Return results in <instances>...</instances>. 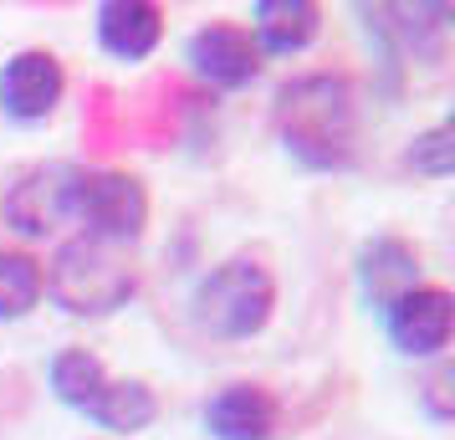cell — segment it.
Returning a JSON list of instances; mask_svg holds the SVG:
<instances>
[{
    "mask_svg": "<svg viewBox=\"0 0 455 440\" xmlns=\"http://www.w3.org/2000/svg\"><path fill=\"white\" fill-rule=\"evenodd\" d=\"M445 389H451V369H440V374L430 379V410H435V420H451V404H445Z\"/></svg>",
    "mask_w": 455,
    "mask_h": 440,
    "instance_id": "cell-17",
    "label": "cell"
},
{
    "mask_svg": "<svg viewBox=\"0 0 455 440\" xmlns=\"http://www.w3.org/2000/svg\"><path fill=\"white\" fill-rule=\"evenodd\" d=\"M77 226L108 246H133L148 226V189L124 169H83L77 185Z\"/></svg>",
    "mask_w": 455,
    "mask_h": 440,
    "instance_id": "cell-5",
    "label": "cell"
},
{
    "mask_svg": "<svg viewBox=\"0 0 455 440\" xmlns=\"http://www.w3.org/2000/svg\"><path fill=\"white\" fill-rule=\"evenodd\" d=\"M246 31L261 57H297V52H307L317 42L323 5L317 0H256Z\"/></svg>",
    "mask_w": 455,
    "mask_h": 440,
    "instance_id": "cell-12",
    "label": "cell"
},
{
    "mask_svg": "<svg viewBox=\"0 0 455 440\" xmlns=\"http://www.w3.org/2000/svg\"><path fill=\"white\" fill-rule=\"evenodd\" d=\"M353 276H358V297L369 302L373 313L394 308L404 292H414L425 276H419V252L399 236H373L358 246V261H353Z\"/></svg>",
    "mask_w": 455,
    "mask_h": 440,
    "instance_id": "cell-9",
    "label": "cell"
},
{
    "mask_svg": "<svg viewBox=\"0 0 455 440\" xmlns=\"http://www.w3.org/2000/svg\"><path fill=\"white\" fill-rule=\"evenodd\" d=\"M87 420L98 430H113V436H139L159 420V399L144 379H108L103 395L87 404Z\"/></svg>",
    "mask_w": 455,
    "mask_h": 440,
    "instance_id": "cell-13",
    "label": "cell"
},
{
    "mask_svg": "<svg viewBox=\"0 0 455 440\" xmlns=\"http://www.w3.org/2000/svg\"><path fill=\"white\" fill-rule=\"evenodd\" d=\"M46 379H52V395L62 399L67 410L87 415V404L103 395L108 369H103V358L87 354V348H62V354L46 364Z\"/></svg>",
    "mask_w": 455,
    "mask_h": 440,
    "instance_id": "cell-14",
    "label": "cell"
},
{
    "mask_svg": "<svg viewBox=\"0 0 455 440\" xmlns=\"http://www.w3.org/2000/svg\"><path fill=\"white\" fill-rule=\"evenodd\" d=\"M404 169L419 174V180H451L455 174V128L435 124L425 133H414L410 148H404Z\"/></svg>",
    "mask_w": 455,
    "mask_h": 440,
    "instance_id": "cell-16",
    "label": "cell"
},
{
    "mask_svg": "<svg viewBox=\"0 0 455 440\" xmlns=\"http://www.w3.org/2000/svg\"><path fill=\"white\" fill-rule=\"evenodd\" d=\"M77 185H83V164H67V159L31 164L11 180L5 200H0V215L16 236L46 241V236L62 231L67 220H77Z\"/></svg>",
    "mask_w": 455,
    "mask_h": 440,
    "instance_id": "cell-4",
    "label": "cell"
},
{
    "mask_svg": "<svg viewBox=\"0 0 455 440\" xmlns=\"http://www.w3.org/2000/svg\"><path fill=\"white\" fill-rule=\"evenodd\" d=\"M42 287L67 317H108L133 302L139 272L124 246H108L98 236H72L42 267Z\"/></svg>",
    "mask_w": 455,
    "mask_h": 440,
    "instance_id": "cell-2",
    "label": "cell"
},
{
    "mask_svg": "<svg viewBox=\"0 0 455 440\" xmlns=\"http://www.w3.org/2000/svg\"><path fill=\"white\" fill-rule=\"evenodd\" d=\"M384 333L404 358H440L451 348L455 333V297L445 287L419 282L414 292H404L394 308H384Z\"/></svg>",
    "mask_w": 455,
    "mask_h": 440,
    "instance_id": "cell-6",
    "label": "cell"
},
{
    "mask_svg": "<svg viewBox=\"0 0 455 440\" xmlns=\"http://www.w3.org/2000/svg\"><path fill=\"white\" fill-rule=\"evenodd\" d=\"M92 31L113 62H144L164 42V11L154 0H103L92 11Z\"/></svg>",
    "mask_w": 455,
    "mask_h": 440,
    "instance_id": "cell-10",
    "label": "cell"
},
{
    "mask_svg": "<svg viewBox=\"0 0 455 440\" xmlns=\"http://www.w3.org/2000/svg\"><path fill=\"white\" fill-rule=\"evenodd\" d=\"M200 420L210 440H271L282 425V404L261 384H226L205 399Z\"/></svg>",
    "mask_w": 455,
    "mask_h": 440,
    "instance_id": "cell-11",
    "label": "cell"
},
{
    "mask_svg": "<svg viewBox=\"0 0 455 440\" xmlns=\"http://www.w3.org/2000/svg\"><path fill=\"white\" fill-rule=\"evenodd\" d=\"M67 92V72L46 46H26L0 67V113L16 124H46Z\"/></svg>",
    "mask_w": 455,
    "mask_h": 440,
    "instance_id": "cell-7",
    "label": "cell"
},
{
    "mask_svg": "<svg viewBox=\"0 0 455 440\" xmlns=\"http://www.w3.org/2000/svg\"><path fill=\"white\" fill-rule=\"evenodd\" d=\"M189 313H195V328L210 338H226V343L256 338L271 323V313H276V282H271V272L261 261L230 256V261L210 267L195 282Z\"/></svg>",
    "mask_w": 455,
    "mask_h": 440,
    "instance_id": "cell-3",
    "label": "cell"
},
{
    "mask_svg": "<svg viewBox=\"0 0 455 440\" xmlns=\"http://www.w3.org/2000/svg\"><path fill=\"white\" fill-rule=\"evenodd\" d=\"M276 139L302 169H348L358 154V92L338 72L291 77L276 92Z\"/></svg>",
    "mask_w": 455,
    "mask_h": 440,
    "instance_id": "cell-1",
    "label": "cell"
},
{
    "mask_svg": "<svg viewBox=\"0 0 455 440\" xmlns=\"http://www.w3.org/2000/svg\"><path fill=\"white\" fill-rule=\"evenodd\" d=\"M42 261L26 252H0V323H21L42 308Z\"/></svg>",
    "mask_w": 455,
    "mask_h": 440,
    "instance_id": "cell-15",
    "label": "cell"
},
{
    "mask_svg": "<svg viewBox=\"0 0 455 440\" xmlns=\"http://www.w3.org/2000/svg\"><path fill=\"white\" fill-rule=\"evenodd\" d=\"M185 62L200 83L220 87V92H235V87H251L261 77V52L251 42L246 26L235 21H210L200 26L185 42Z\"/></svg>",
    "mask_w": 455,
    "mask_h": 440,
    "instance_id": "cell-8",
    "label": "cell"
}]
</instances>
